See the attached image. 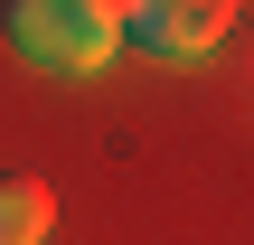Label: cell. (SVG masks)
Segmentation results:
<instances>
[{
    "label": "cell",
    "instance_id": "obj_1",
    "mask_svg": "<svg viewBox=\"0 0 254 245\" xmlns=\"http://www.w3.org/2000/svg\"><path fill=\"white\" fill-rule=\"evenodd\" d=\"M9 47L47 76H94L113 47H123V9L113 0H9Z\"/></svg>",
    "mask_w": 254,
    "mask_h": 245
},
{
    "label": "cell",
    "instance_id": "obj_2",
    "mask_svg": "<svg viewBox=\"0 0 254 245\" xmlns=\"http://www.w3.org/2000/svg\"><path fill=\"white\" fill-rule=\"evenodd\" d=\"M123 9V47L132 57H160V66H198L245 9L236 0H113Z\"/></svg>",
    "mask_w": 254,
    "mask_h": 245
},
{
    "label": "cell",
    "instance_id": "obj_3",
    "mask_svg": "<svg viewBox=\"0 0 254 245\" xmlns=\"http://www.w3.org/2000/svg\"><path fill=\"white\" fill-rule=\"evenodd\" d=\"M57 227V189L38 170H0V245H47Z\"/></svg>",
    "mask_w": 254,
    "mask_h": 245
}]
</instances>
